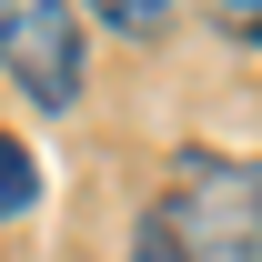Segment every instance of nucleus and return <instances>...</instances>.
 I'll list each match as a JSON object with an SVG mask.
<instances>
[{
  "label": "nucleus",
  "instance_id": "1",
  "mask_svg": "<svg viewBox=\"0 0 262 262\" xmlns=\"http://www.w3.org/2000/svg\"><path fill=\"white\" fill-rule=\"evenodd\" d=\"M151 232L171 242V262H262V171L222 151H182Z\"/></svg>",
  "mask_w": 262,
  "mask_h": 262
},
{
  "label": "nucleus",
  "instance_id": "3",
  "mask_svg": "<svg viewBox=\"0 0 262 262\" xmlns=\"http://www.w3.org/2000/svg\"><path fill=\"white\" fill-rule=\"evenodd\" d=\"M31 202H40V162L0 131V222H10V212H31Z\"/></svg>",
  "mask_w": 262,
  "mask_h": 262
},
{
  "label": "nucleus",
  "instance_id": "2",
  "mask_svg": "<svg viewBox=\"0 0 262 262\" xmlns=\"http://www.w3.org/2000/svg\"><path fill=\"white\" fill-rule=\"evenodd\" d=\"M0 71L40 111H71L81 101V20L61 0H0Z\"/></svg>",
  "mask_w": 262,
  "mask_h": 262
},
{
  "label": "nucleus",
  "instance_id": "4",
  "mask_svg": "<svg viewBox=\"0 0 262 262\" xmlns=\"http://www.w3.org/2000/svg\"><path fill=\"white\" fill-rule=\"evenodd\" d=\"M111 31H162V0H91Z\"/></svg>",
  "mask_w": 262,
  "mask_h": 262
},
{
  "label": "nucleus",
  "instance_id": "5",
  "mask_svg": "<svg viewBox=\"0 0 262 262\" xmlns=\"http://www.w3.org/2000/svg\"><path fill=\"white\" fill-rule=\"evenodd\" d=\"M131 262H171V242H162L151 222H141V232H131Z\"/></svg>",
  "mask_w": 262,
  "mask_h": 262
}]
</instances>
